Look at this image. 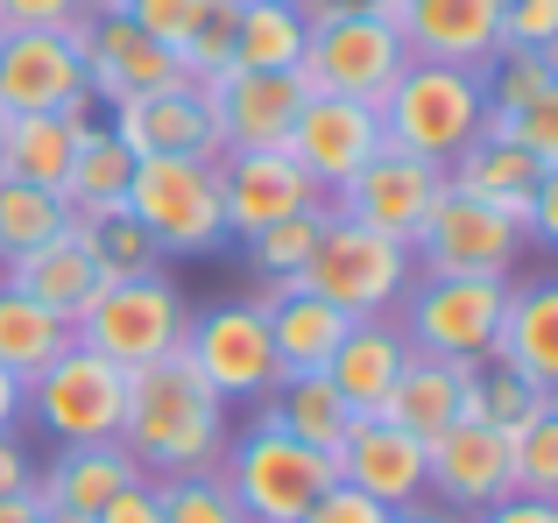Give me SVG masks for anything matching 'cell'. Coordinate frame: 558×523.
Wrapping results in <instances>:
<instances>
[{
    "instance_id": "18",
    "label": "cell",
    "mask_w": 558,
    "mask_h": 523,
    "mask_svg": "<svg viewBox=\"0 0 558 523\" xmlns=\"http://www.w3.org/2000/svg\"><path fill=\"white\" fill-rule=\"evenodd\" d=\"M318 184L290 163V149H219V206H227V241L262 234L269 220L318 206Z\"/></svg>"
},
{
    "instance_id": "4",
    "label": "cell",
    "mask_w": 558,
    "mask_h": 523,
    "mask_svg": "<svg viewBox=\"0 0 558 523\" xmlns=\"http://www.w3.org/2000/svg\"><path fill=\"white\" fill-rule=\"evenodd\" d=\"M213 474L233 488V502L247 510V523H298L332 482H340L326 453H312L304 439L262 425V417L247 431H233L227 453L213 460Z\"/></svg>"
},
{
    "instance_id": "31",
    "label": "cell",
    "mask_w": 558,
    "mask_h": 523,
    "mask_svg": "<svg viewBox=\"0 0 558 523\" xmlns=\"http://www.w3.org/2000/svg\"><path fill=\"white\" fill-rule=\"evenodd\" d=\"M128 184H135V149H128L107 121H93L78 135L71 170H64V206H71V220L107 212V206H128Z\"/></svg>"
},
{
    "instance_id": "16",
    "label": "cell",
    "mask_w": 558,
    "mask_h": 523,
    "mask_svg": "<svg viewBox=\"0 0 558 523\" xmlns=\"http://www.w3.org/2000/svg\"><path fill=\"white\" fill-rule=\"evenodd\" d=\"M93 107L71 28H8L0 36V113H78Z\"/></svg>"
},
{
    "instance_id": "17",
    "label": "cell",
    "mask_w": 558,
    "mask_h": 523,
    "mask_svg": "<svg viewBox=\"0 0 558 523\" xmlns=\"http://www.w3.org/2000/svg\"><path fill=\"white\" fill-rule=\"evenodd\" d=\"M198 93H205V107H213L219 149H283L290 121H298V107H304L298 71H241V64H227L219 78H205Z\"/></svg>"
},
{
    "instance_id": "13",
    "label": "cell",
    "mask_w": 558,
    "mask_h": 523,
    "mask_svg": "<svg viewBox=\"0 0 558 523\" xmlns=\"http://www.w3.org/2000/svg\"><path fill=\"white\" fill-rule=\"evenodd\" d=\"M381 107L375 99H347V93H304L298 121H290V163L304 170V178L318 184V192H340L347 178H354L361 163L381 149Z\"/></svg>"
},
{
    "instance_id": "43",
    "label": "cell",
    "mask_w": 558,
    "mask_h": 523,
    "mask_svg": "<svg viewBox=\"0 0 558 523\" xmlns=\"http://www.w3.org/2000/svg\"><path fill=\"white\" fill-rule=\"evenodd\" d=\"M488 121L502 127L509 142H523L531 156L558 163V99H537V107H517V113H488Z\"/></svg>"
},
{
    "instance_id": "2",
    "label": "cell",
    "mask_w": 558,
    "mask_h": 523,
    "mask_svg": "<svg viewBox=\"0 0 558 523\" xmlns=\"http://www.w3.org/2000/svg\"><path fill=\"white\" fill-rule=\"evenodd\" d=\"M488 121V71H460V64H424L410 57L396 71V85L381 93V135L396 149L424 156V163H452Z\"/></svg>"
},
{
    "instance_id": "1",
    "label": "cell",
    "mask_w": 558,
    "mask_h": 523,
    "mask_svg": "<svg viewBox=\"0 0 558 523\" xmlns=\"http://www.w3.org/2000/svg\"><path fill=\"white\" fill-rule=\"evenodd\" d=\"M227 411L233 403L191 368V354L178 346V354H163V361L128 368V403H121V431H113V439L128 446V460H135L149 482L205 474L233 439Z\"/></svg>"
},
{
    "instance_id": "29",
    "label": "cell",
    "mask_w": 558,
    "mask_h": 523,
    "mask_svg": "<svg viewBox=\"0 0 558 523\" xmlns=\"http://www.w3.org/2000/svg\"><path fill=\"white\" fill-rule=\"evenodd\" d=\"M0 283H14L22 297H36L43 312H57V318H78L85 297L99 290V269H93V255H85L78 227H64L57 241H43V248H28L22 262H8Z\"/></svg>"
},
{
    "instance_id": "15",
    "label": "cell",
    "mask_w": 558,
    "mask_h": 523,
    "mask_svg": "<svg viewBox=\"0 0 558 523\" xmlns=\"http://www.w3.org/2000/svg\"><path fill=\"white\" fill-rule=\"evenodd\" d=\"M424 488H432V502H446L452 516H481L488 502L517 496L502 425L460 417V425H446L438 439H424Z\"/></svg>"
},
{
    "instance_id": "33",
    "label": "cell",
    "mask_w": 558,
    "mask_h": 523,
    "mask_svg": "<svg viewBox=\"0 0 558 523\" xmlns=\"http://www.w3.org/2000/svg\"><path fill=\"white\" fill-rule=\"evenodd\" d=\"M326 220H332V198H318V206H304V212H290V220H269L262 234H247L241 262H247V276H255V290L298 283L312 248H318V234H326Z\"/></svg>"
},
{
    "instance_id": "25",
    "label": "cell",
    "mask_w": 558,
    "mask_h": 523,
    "mask_svg": "<svg viewBox=\"0 0 558 523\" xmlns=\"http://www.w3.org/2000/svg\"><path fill=\"white\" fill-rule=\"evenodd\" d=\"M381 417L417 431V439H438L446 425L474 417V368H466V361H438V354H410L403 375L389 382Z\"/></svg>"
},
{
    "instance_id": "37",
    "label": "cell",
    "mask_w": 558,
    "mask_h": 523,
    "mask_svg": "<svg viewBox=\"0 0 558 523\" xmlns=\"http://www.w3.org/2000/svg\"><path fill=\"white\" fill-rule=\"evenodd\" d=\"M502 439H509V482H517V496L558 502V397H545Z\"/></svg>"
},
{
    "instance_id": "26",
    "label": "cell",
    "mask_w": 558,
    "mask_h": 523,
    "mask_svg": "<svg viewBox=\"0 0 558 523\" xmlns=\"http://www.w3.org/2000/svg\"><path fill=\"white\" fill-rule=\"evenodd\" d=\"M255 312L269 318V340H276V361H283V375H298V368H326L332 346H340V340H347V326H354L340 304H326L318 290H304V283L255 290Z\"/></svg>"
},
{
    "instance_id": "22",
    "label": "cell",
    "mask_w": 558,
    "mask_h": 523,
    "mask_svg": "<svg viewBox=\"0 0 558 523\" xmlns=\"http://www.w3.org/2000/svg\"><path fill=\"white\" fill-rule=\"evenodd\" d=\"M403 361H410V340H403V326L381 312V318H354V326H347V340L332 346V361L318 375L340 389V403L354 417H381L389 382L403 375Z\"/></svg>"
},
{
    "instance_id": "28",
    "label": "cell",
    "mask_w": 558,
    "mask_h": 523,
    "mask_svg": "<svg viewBox=\"0 0 558 523\" xmlns=\"http://www.w3.org/2000/svg\"><path fill=\"white\" fill-rule=\"evenodd\" d=\"M93 121H99V107H78V113H8V127H0V178L64 192V170H71L78 135Z\"/></svg>"
},
{
    "instance_id": "49",
    "label": "cell",
    "mask_w": 558,
    "mask_h": 523,
    "mask_svg": "<svg viewBox=\"0 0 558 523\" xmlns=\"http://www.w3.org/2000/svg\"><path fill=\"white\" fill-rule=\"evenodd\" d=\"M14 425H22V375L0 368V431H14Z\"/></svg>"
},
{
    "instance_id": "5",
    "label": "cell",
    "mask_w": 558,
    "mask_h": 523,
    "mask_svg": "<svg viewBox=\"0 0 558 523\" xmlns=\"http://www.w3.org/2000/svg\"><path fill=\"white\" fill-rule=\"evenodd\" d=\"M191 304L184 290L170 283V269L156 276H121V283H99L85 297V312L71 318V340L107 354L113 368H142V361H163L184 346Z\"/></svg>"
},
{
    "instance_id": "30",
    "label": "cell",
    "mask_w": 558,
    "mask_h": 523,
    "mask_svg": "<svg viewBox=\"0 0 558 523\" xmlns=\"http://www.w3.org/2000/svg\"><path fill=\"white\" fill-rule=\"evenodd\" d=\"M255 417H262V425H276V431H290V439H304L312 453H326V460L340 453L347 425H354V411L340 403V389H332L318 368L283 375V382H276L269 397L255 403Z\"/></svg>"
},
{
    "instance_id": "53",
    "label": "cell",
    "mask_w": 558,
    "mask_h": 523,
    "mask_svg": "<svg viewBox=\"0 0 558 523\" xmlns=\"http://www.w3.org/2000/svg\"><path fill=\"white\" fill-rule=\"evenodd\" d=\"M0 127H8V113H0Z\"/></svg>"
},
{
    "instance_id": "14",
    "label": "cell",
    "mask_w": 558,
    "mask_h": 523,
    "mask_svg": "<svg viewBox=\"0 0 558 523\" xmlns=\"http://www.w3.org/2000/svg\"><path fill=\"white\" fill-rule=\"evenodd\" d=\"M438 192H446V163H424V156L381 142L368 163L332 192V212H347V220L375 227V234H389V241H417V227H424V212H432Z\"/></svg>"
},
{
    "instance_id": "9",
    "label": "cell",
    "mask_w": 558,
    "mask_h": 523,
    "mask_svg": "<svg viewBox=\"0 0 558 523\" xmlns=\"http://www.w3.org/2000/svg\"><path fill=\"white\" fill-rule=\"evenodd\" d=\"M121 403H128V368H113L107 354L71 340L43 375L22 382V417H36L57 446H93L121 431Z\"/></svg>"
},
{
    "instance_id": "55",
    "label": "cell",
    "mask_w": 558,
    "mask_h": 523,
    "mask_svg": "<svg viewBox=\"0 0 558 523\" xmlns=\"http://www.w3.org/2000/svg\"><path fill=\"white\" fill-rule=\"evenodd\" d=\"M290 8H298V0H290Z\"/></svg>"
},
{
    "instance_id": "35",
    "label": "cell",
    "mask_w": 558,
    "mask_h": 523,
    "mask_svg": "<svg viewBox=\"0 0 558 523\" xmlns=\"http://www.w3.org/2000/svg\"><path fill=\"white\" fill-rule=\"evenodd\" d=\"M85 241V255H93L99 283H121V276H156L163 269V248H156V234L135 220L128 206H107V212H85V220H71Z\"/></svg>"
},
{
    "instance_id": "32",
    "label": "cell",
    "mask_w": 558,
    "mask_h": 523,
    "mask_svg": "<svg viewBox=\"0 0 558 523\" xmlns=\"http://www.w3.org/2000/svg\"><path fill=\"white\" fill-rule=\"evenodd\" d=\"M312 22L290 0H241L233 8V64L241 71H298Z\"/></svg>"
},
{
    "instance_id": "51",
    "label": "cell",
    "mask_w": 558,
    "mask_h": 523,
    "mask_svg": "<svg viewBox=\"0 0 558 523\" xmlns=\"http://www.w3.org/2000/svg\"><path fill=\"white\" fill-rule=\"evenodd\" d=\"M36 516H43L36 488H22V496H0V523H36Z\"/></svg>"
},
{
    "instance_id": "45",
    "label": "cell",
    "mask_w": 558,
    "mask_h": 523,
    "mask_svg": "<svg viewBox=\"0 0 558 523\" xmlns=\"http://www.w3.org/2000/svg\"><path fill=\"white\" fill-rule=\"evenodd\" d=\"M298 523H389V510H381L375 496H361V488L332 482V488H326V496H318Z\"/></svg>"
},
{
    "instance_id": "41",
    "label": "cell",
    "mask_w": 558,
    "mask_h": 523,
    "mask_svg": "<svg viewBox=\"0 0 558 523\" xmlns=\"http://www.w3.org/2000/svg\"><path fill=\"white\" fill-rule=\"evenodd\" d=\"M99 8H121L142 36H156V42H170V50H178L191 28H198L205 0H99Z\"/></svg>"
},
{
    "instance_id": "46",
    "label": "cell",
    "mask_w": 558,
    "mask_h": 523,
    "mask_svg": "<svg viewBox=\"0 0 558 523\" xmlns=\"http://www.w3.org/2000/svg\"><path fill=\"white\" fill-rule=\"evenodd\" d=\"M93 523H163V488L142 474V482H128L121 496L99 502V516H93Z\"/></svg>"
},
{
    "instance_id": "19",
    "label": "cell",
    "mask_w": 558,
    "mask_h": 523,
    "mask_svg": "<svg viewBox=\"0 0 558 523\" xmlns=\"http://www.w3.org/2000/svg\"><path fill=\"white\" fill-rule=\"evenodd\" d=\"M396 36L424 64H460V71H495L502 42V0H403Z\"/></svg>"
},
{
    "instance_id": "7",
    "label": "cell",
    "mask_w": 558,
    "mask_h": 523,
    "mask_svg": "<svg viewBox=\"0 0 558 523\" xmlns=\"http://www.w3.org/2000/svg\"><path fill=\"white\" fill-rule=\"evenodd\" d=\"M410 276H417L410 241H389V234H375V227L332 212L298 283L318 290L326 304H340L347 318H381V312H396V297L410 290Z\"/></svg>"
},
{
    "instance_id": "21",
    "label": "cell",
    "mask_w": 558,
    "mask_h": 523,
    "mask_svg": "<svg viewBox=\"0 0 558 523\" xmlns=\"http://www.w3.org/2000/svg\"><path fill=\"white\" fill-rule=\"evenodd\" d=\"M107 127L135 156H219V127L198 85H170V93H135L113 99Z\"/></svg>"
},
{
    "instance_id": "54",
    "label": "cell",
    "mask_w": 558,
    "mask_h": 523,
    "mask_svg": "<svg viewBox=\"0 0 558 523\" xmlns=\"http://www.w3.org/2000/svg\"><path fill=\"white\" fill-rule=\"evenodd\" d=\"M36 523H50V516H36Z\"/></svg>"
},
{
    "instance_id": "8",
    "label": "cell",
    "mask_w": 558,
    "mask_h": 523,
    "mask_svg": "<svg viewBox=\"0 0 558 523\" xmlns=\"http://www.w3.org/2000/svg\"><path fill=\"white\" fill-rule=\"evenodd\" d=\"M523 248H531V234L517 212L488 206L446 178V192L432 198L417 241H410V262H417V276H517Z\"/></svg>"
},
{
    "instance_id": "11",
    "label": "cell",
    "mask_w": 558,
    "mask_h": 523,
    "mask_svg": "<svg viewBox=\"0 0 558 523\" xmlns=\"http://www.w3.org/2000/svg\"><path fill=\"white\" fill-rule=\"evenodd\" d=\"M184 354L227 403H262L276 382H283V361H276L269 318L255 312V297H227V304L191 312Z\"/></svg>"
},
{
    "instance_id": "12",
    "label": "cell",
    "mask_w": 558,
    "mask_h": 523,
    "mask_svg": "<svg viewBox=\"0 0 558 523\" xmlns=\"http://www.w3.org/2000/svg\"><path fill=\"white\" fill-rule=\"evenodd\" d=\"M71 42H78V64H85V93H93V107L191 85V71L178 64V50H170V42H156V36H142L121 8H93L78 28H71Z\"/></svg>"
},
{
    "instance_id": "50",
    "label": "cell",
    "mask_w": 558,
    "mask_h": 523,
    "mask_svg": "<svg viewBox=\"0 0 558 523\" xmlns=\"http://www.w3.org/2000/svg\"><path fill=\"white\" fill-rule=\"evenodd\" d=\"M389 523H466V516H452L446 502H432V496H424V502H410V510H396Z\"/></svg>"
},
{
    "instance_id": "42",
    "label": "cell",
    "mask_w": 558,
    "mask_h": 523,
    "mask_svg": "<svg viewBox=\"0 0 558 523\" xmlns=\"http://www.w3.org/2000/svg\"><path fill=\"white\" fill-rule=\"evenodd\" d=\"M509 50H558V0H502Z\"/></svg>"
},
{
    "instance_id": "36",
    "label": "cell",
    "mask_w": 558,
    "mask_h": 523,
    "mask_svg": "<svg viewBox=\"0 0 558 523\" xmlns=\"http://www.w3.org/2000/svg\"><path fill=\"white\" fill-rule=\"evenodd\" d=\"M71 227V206L64 192H43V184H22V178H0V269L22 262L28 248L57 241Z\"/></svg>"
},
{
    "instance_id": "52",
    "label": "cell",
    "mask_w": 558,
    "mask_h": 523,
    "mask_svg": "<svg viewBox=\"0 0 558 523\" xmlns=\"http://www.w3.org/2000/svg\"><path fill=\"white\" fill-rule=\"evenodd\" d=\"M50 523H93V516H71V510H64V516H50Z\"/></svg>"
},
{
    "instance_id": "6",
    "label": "cell",
    "mask_w": 558,
    "mask_h": 523,
    "mask_svg": "<svg viewBox=\"0 0 558 523\" xmlns=\"http://www.w3.org/2000/svg\"><path fill=\"white\" fill-rule=\"evenodd\" d=\"M128 212L156 234L170 255H213L227 241V206H219V156H135Z\"/></svg>"
},
{
    "instance_id": "48",
    "label": "cell",
    "mask_w": 558,
    "mask_h": 523,
    "mask_svg": "<svg viewBox=\"0 0 558 523\" xmlns=\"http://www.w3.org/2000/svg\"><path fill=\"white\" fill-rule=\"evenodd\" d=\"M466 523H558V502H537V496H502V502H488L481 516H466Z\"/></svg>"
},
{
    "instance_id": "10",
    "label": "cell",
    "mask_w": 558,
    "mask_h": 523,
    "mask_svg": "<svg viewBox=\"0 0 558 523\" xmlns=\"http://www.w3.org/2000/svg\"><path fill=\"white\" fill-rule=\"evenodd\" d=\"M410 64L403 36H396V22H381L368 8H340L332 22L312 28V42H304L298 57V78L304 93H347V99H375L396 85V71Z\"/></svg>"
},
{
    "instance_id": "27",
    "label": "cell",
    "mask_w": 558,
    "mask_h": 523,
    "mask_svg": "<svg viewBox=\"0 0 558 523\" xmlns=\"http://www.w3.org/2000/svg\"><path fill=\"white\" fill-rule=\"evenodd\" d=\"M488 361L531 375L537 389H558V276L509 283L502 332H495V354H488Z\"/></svg>"
},
{
    "instance_id": "47",
    "label": "cell",
    "mask_w": 558,
    "mask_h": 523,
    "mask_svg": "<svg viewBox=\"0 0 558 523\" xmlns=\"http://www.w3.org/2000/svg\"><path fill=\"white\" fill-rule=\"evenodd\" d=\"M22 488H36V460H28L22 431H0V496H22Z\"/></svg>"
},
{
    "instance_id": "44",
    "label": "cell",
    "mask_w": 558,
    "mask_h": 523,
    "mask_svg": "<svg viewBox=\"0 0 558 523\" xmlns=\"http://www.w3.org/2000/svg\"><path fill=\"white\" fill-rule=\"evenodd\" d=\"M99 0H0V36L8 28H78Z\"/></svg>"
},
{
    "instance_id": "34",
    "label": "cell",
    "mask_w": 558,
    "mask_h": 523,
    "mask_svg": "<svg viewBox=\"0 0 558 523\" xmlns=\"http://www.w3.org/2000/svg\"><path fill=\"white\" fill-rule=\"evenodd\" d=\"M64 346H71V318L43 312L36 297H22L14 283H0V368L28 382V375H43Z\"/></svg>"
},
{
    "instance_id": "23",
    "label": "cell",
    "mask_w": 558,
    "mask_h": 523,
    "mask_svg": "<svg viewBox=\"0 0 558 523\" xmlns=\"http://www.w3.org/2000/svg\"><path fill=\"white\" fill-rule=\"evenodd\" d=\"M128 482H142V467L128 460L121 439H93V446H57L50 467H36V502L43 516H99V502L121 496Z\"/></svg>"
},
{
    "instance_id": "38",
    "label": "cell",
    "mask_w": 558,
    "mask_h": 523,
    "mask_svg": "<svg viewBox=\"0 0 558 523\" xmlns=\"http://www.w3.org/2000/svg\"><path fill=\"white\" fill-rule=\"evenodd\" d=\"M163 488V523H247V510L233 502V488L219 482L213 467L205 474H170Z\"/></svg>"
},
{
    "instance_id": "24",
    "label": "cell",
    "mask_w": 558,
    "mask_h": 523,
    "mask_svg": "<svg viewBox=\"0 0 558 523\" xmlns=\"http://www.w3.org/2000/svg\"><path fill=\"white\" fill-rule=\"evenodd\" d=\"M551 170L558 163L531 156L523 142H509L495 121H481V135L446 163V178L460 184V192H474V198H488V206H502V212H517V220H523V212H531V198H537V184H545Z\"/></svg>"
},
{
    "instance_id": "39",
    "label": "cell",
    "mask_w": 558,
    "mask_h": 523,
    "mask_svg": "<svg viewBox=\"0 0 558 523\" xmlns=\"http://www.w3.org/2000/svg\"><path fill=\"white\" fill-rule=\"evenodd\" d=\"M545 397H558V389H537L531 375L502 368V361H481V368H474V417H488V425H502V431L523 425Z\"/></svg>"
},
{
    "instance_id": "40",
    "label": "cell",
    "mask_w": 558,
    "mask_h": 523,
    "mask_svg": "<svg viewBox=\"0 0 558 523\" xmlns=\"http://www.w3.org/2000/svg\"><path fill=\"white\" fill-rule=\"evenodd\" d=\"M233 8H241V0H205L198 28H191V36L178 42V64L191 71V85L219 78V71L233 64Z\"/></svg>"
},
{
    "instance_id": "3",
    "label": "cell",
    "mask_w": 558,
    "mask_h": 523,
    "mask_svg": "<svg viewBox=\"0 0 558 523\" xmlns=\"http://www.w3.org/2000/svg\"><path fill=\"white\" fill-rule=\"evenodd\" d=\"M517 276H410V290L396 297V326H403L410 354H438V361H481L495 354L502 332V304Z\"/></svg>"
},
{
    "instance_id": "20",
    "label": "cell",
    "mask_w": 558,
    "mask_h": 523,
    "mask_svg": "<svg viewBox=\"0 0 558 523\" xmlns=\"http://www.w3.org/2000/svg\"><path fill=\"white\" fill-rule=\"evenodd\" d=\"M332 474H340L347 488H361V496H375L389 516L432 496V488H424V439L403 431V425H389V417H354L340 453H332Z\"/></svg>"
}]
</instances>
